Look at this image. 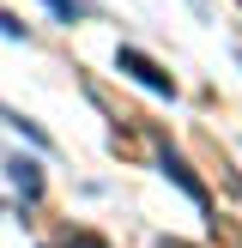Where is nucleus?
Masks as SVG:
<instances>
[{
	"mask_svg": "<svg viewBox=\"0 0 242 248\" xmlns=\"http://www.w3.org/2000/svg\"><path fill=\"white\" fill-rule=\"evenodd\" d=\"M115 67H121V73H133V79H139L145 91H157V97H176V79H169V73L157 67L151 55H139V48H121V55H115Z\"/></svg>",
	"mask_w": 242,
	"mask_h": 248,
	"instance_id": "1",
	"label": "nucleus"
},
{
	"mask_svg": "<svg viewBox=\"0 0 242 248\" xmlns=\"http://www.w3.org/2000/svg\"><path fill=\"white\" fill-rule=\"evenodd\" d=\"M164 170H169V176H176V182H182V188H188V194H194V200H206V188H200V182H194V176H188V164H182V157H176V152H164Z\"/></svg>",
	"mask_w": 242,
	"mask_h": 248,
	"instance_id": "2",
	"label": "nucleus"
},
{
	"mask_svg": "<svg viewBox=\"0 0 242 248\" xmlns=\"http://www.w3.org/2000/svg\"><path fill=\"white\" fill-rule=\"evenodd\" d=\"M48 6H55L67 24H73V18H91V6H85V0H48Z\"/></svg>",
	"mask_w": 242,
	"mask_h": 248,
	"instance_id": "3",
	"label": "nucleus"
},
{
	"mask_svg": "<svg viewBox=\"0 0 242 248\" xmlns=\"http://www.w3.org/2000/svg\"><path fill=\"white\" fill-rule=\"evenodd\" d=\"M194 6H206V0H194Z\"/></svg>",
	"mask_w": 242,
	"mask_h": 248,
	"instance_id": "4",
	"label": "nucleus"
}]
</instances>
